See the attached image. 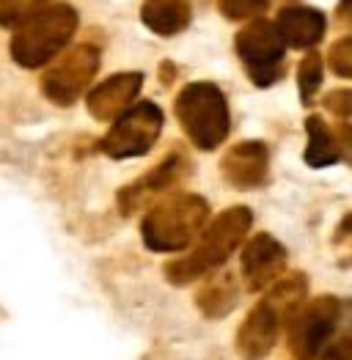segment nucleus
Wrapping results in <instances>:
<instances>
[{
	"mask_svg": "<svg viewBox=\"0 0 352 360\" xmlns=\"http://www.w3.org/2000/svg\"><path fill=\"white\" fill-rule=\"evenodd\" d=\"M275 333H278V316L270 302H262L239 330V355H245L248 360H259L270 352Z\"/></svg>",
	"mask_w": 352,
	"mask_h": 360,
	"instance_id": "f8f14e48",
	"label": "nucleus"
},
{
	"mask_svg": "<svg viewBox=\"0 0 352 360\" xmlns=\"http://www.w3.org/2000/svg\"><path fill=\"white\" fill-rule=\"evenodd\" d=\"M176 116L199 149H215L229 135V105L212 83H190L176 99Z\"/></svg>",
	"mask_w": 352,
	"mask_h": 360,
	"instance_id": "f03ea898",
	"label": "nucleus"
},
{
	"mask_svg": "<svg viewBox=\"0 0 352 360\" xmlns=\"http://www.w3.org/2000/svg\"><path fill=\"white\" fill-rule=\"evenodd\" d=\"M141 17L154 33L171 36L190 22V6L187 0H146Z\"/></svg>",
	"mask_w": 352,
	"mask_h": 360,
	"instance_id": "4468645a",
	"label": "nucleus"
},
{
	"mask_svg": "<svg viewBox=\"0 0 352 360\" xmlns=\"http://www.w3.org/2000/svg\"><path fill=\"white\" fill-rule=\"evenodd\" d=\"M339 14H341V20H344V22H352V0H344V3H341Z\"/></svg>",
	"mask_w": 352,
	"mask_h": 360,
	"instance_id": "4be33fe9",
	"label": "nucleus"
},
{
	"mask_svg": "<svg viewBox=\"0 0 352 360\" xmlns=\"http://www.w3.org/2000/svg\"><path fill=\"white\" fill-rule=\"evenodd\" d=\"M284 36L270 22H253L237 36V53L245 60L256 86H272L284 75Z\"/></svg>",
	"mask_w": 352,
	"mask_h": 360,
	"instance_id": "39448f33",
	"label": "nucleus"
},
{
	"mask_svg": "<svg viewBox=\"0 0 352 360\" xmlns=\"http://www.w3.org/2000/svg\"><path fill=\"white\" fill-rule=\"evenodd\" d=\"M50 0H0V25L3 28H20L25 20L47 8Z\"/></svg>",
	"mask_w": 352,
	"mask_h": 360,
	"instance_id": "dca6fc26",
	"label": "nucleus"
},
{
	"mask_svg": "<svg viewBox=\"0 0 352 360\" xmlns=\"http://www.w3.org/2000/svg\"><path fill=\"white\" fill-rule=\"evenodd\" d=\"M306 129H308V149H306V162L308 165L325 168V165H333V162L341 160L344 143L336 141V135L325 127V121L320 116H311L306 121Z\"/></svg>",
	"mask_w": 352,
	"mask_h": 360,
	"instance_id": "2eb2a0df",
	"label": "nucleus"
},
{
	"mask_svg": "<svg viewBox=\"0 0 352 360\" xmlns=\"http://www.w3.org/2000/svg\"><path fill=\"white\" fill-rule=\"evenodd\" d=\"M223 171L237 187H256L267 174V149L262 143H239L226 157Z\"/></svg>",
	"mask_w": 352,
	"mask_h": 360,
	"instance_id": "ddd939ff",
	"label": "nucleus"
},
{
	"mask_svg": "<svg viewBox=\"0 0 352 360\" xmlns=\"http://www.w3.org/2000/svg\"><path fill=\"white\" fill-rule=\"evenodd\" d=\"M320 83H322V60H320V56L311 53L300 63V96H303L306 105L314 96V91L320 89Z\"/></svg>",
	"mask_w": 352,
	"mask_h": 360,
	"instance_id": "f3484780",
	"label": "nucleus"
},
{
	"mask_svg": "<svg viewBox=\"0 0 352 360\" xmlns=\"http://www.w3.org/2000/svg\"><path fill=\"white\" fill-rule=\"evenodd\" d=\"M141 75H116L111 80H105L102 86L88 94V110L96 116V119H113L118 113L130 110L135 94L141 89Z\"/></svg>",
	"mask_w": 352,
	"mask_h": 360,
	"instance_id": "9d476101",
	"label": "nucleus"
},
{
	"mask_svg": "<svg viewBox=\"0 0 352 360\" xmlns=\"http://www.w3.org/2000/svg\"><path fill=\"white\" fill-rule=\"evenodd\" d=\"M96 66H99V53L94 50V47H75L72 53H66L63 58L44 75V94L53 99V102H58V105H72L83 89H86L88 83H91V77H94V72H96Z\"/></svg>",
	"mask_w": 352,
	"mask_h": 360,
	"instance_id": "6e6552de",
	"label": "nucleus"
},
{
	"mask_svg": "<svg viewBox=\"0 0 352 360\" xmlns=\"http://www.w3.org/2000/svg\"><path fill=\"white\" fill-rule=\"evenodd\" d=\"M160 127H163L160 108L151 102H141V105H135L118 116V121L108 132V138L102 141V149L118 160L146 154L160 135Z\"/></svg>",
	"mask_w": 352,
	"mask_h": 360,
	"instance_id": "423d86ee",
	"label": "nucleus"
},
{
	"mask_svg": "<svg viewBox=\"0 0 352 360\" xmlns=\"http://www.w3.org/2000/svg\"><path fill=\"white\" fill-rule=\"evenodd\" d=\"M77 28V14L69 3H56L25 20L11 36V58L25 69L44 66L69 44Z\"/></svg>",
	"mask_w": 352,
	"mask_h": 360,
	"instance_id": "f257e3e1",
	"label": "nucleus"
},
{
	"mask_svg": "<svg viewBox=\"0 0 352 360\" xmlns=\"http://www.w3.org/2000/svg\"><path fill=\"white\" fill-rule=\"evenodd\" d=\"M330 66H333L339 75L352 77V36L344 39V41H339V44L333 47V53H330Z\"/></svg>",
	"mask_w": 352,
	"mask_h": 360,
	"instance_id": "6ab92c4d",
	"label": "nucleus"
},
{
	"mask_svg": "<svg viewBox=\"0 0 352 360\" xmlns=\"http://www.w3.org/2000/svg\"><path fill=\"white\" fill-rule=\"evenodd\" d=\"M275 28L289 47H314L325 36L327 20L317 8H284Z\"/></svg>",
	"mask_w": 352,
	"mask_h": 360,
	"instance_id": "9b49d317",
	"label": "nucleus"
},
{
	"mask_svg": "<svg viewBox=\"0 0 352 360\" xmlns=\"http://www.w3.org/2000/svg\"><path fill=\"white\" fill-rule=\"evenodd\" d=\"M220 8L232 20H245V17L262 14L267 8V0H220Z\"/></svg>",
	"mask_w": 352,
	"mask_h": 360,
	"instance_id": "a211bd4d",
	"label": "nucleus"
},
{
	"mask_svg": "<svg viewBox=\"0 0 352 360\" xmlns=\"http://www.w3.org/2000/svg\"><path fill=\"white\" fill-rule=\"evenodd\" d=\"M248 226H251L248 210H229L220 220H215V226L204 234V240L193 250L190 259H184V262H171V264L165 267V272L171 275V281L184 283V281L201 275V272L209 270V267L220 264V262L234 250L237 245H239L242 234L248 231Z\"/></svg>",
	"mask_w": 352,
	"mask_h": 360,
	"instance_id": "20e7f679",
	"label": "nucleus"
},
{
	"mask_svg": "<svg viewBox=\"0 0 352 360\" xmlns=\"http://www.w3.org/2000/svg\"><path fill=\"white\" fill-rule=\"evenodd\" d=\"M204 217L206 204L201 198L182 195L149 212L144 220V240L151 250H179L196 237Z\"/></svg>",
	"mask_w": 352,
	"mask_h": 360,
	"instance_id": "7ed1b4c3",
	"label": "nucleus"
},
{
	"mask_svg": "<svg viewBox=\"0 0 352 360\" xmlns=\"http://www.w3.org/2000/svg\"><path fill=\"white\" fill-rule=\"evenodd\" d=\"M336 242L341 245V242H350L352 245V214L344 217V223L339 226V231H336Z\"/></svg>",
	"mask_w": 352,
	"mask_h": 360,
	"instance_id": "412c9836",
	"label": "nucleus"
},
{
	"mask_svg": "<svg viewBox=\"0 0 352 360\" xmlns=\"http://www.w3.org/2000/svg\"><path fill=\"white\" fill-rule=\"evenodd\" d=\"M284 248L272 237L267 234H259L248 242L245 253H242V270H245V278H248V286L251 289H262L270 281L278 278V272L284 267Z\"/></svg>",
	"mask_w": 352,
	"mask_h": 360,
	"instance_id": "1a4fd4ad",
	"label": "nucleus"
},
{
	"mask_svg": "<svg viewBox=\"0 0 352 360\" xmlns=\"http://www.w3.org/2000/svg\"><path fill=\"white\" fill-rule=\"evenodd\" d=\"M341 322V305L333 297H320L317 302H311L297 319L292 328V349L297 358L311 360L320 352H325V347L330 344L333 333Z\"/></svg>",
	"mask_w": 352,
	"mask_h": 360,
	"instance_id": "0eeeda50",
	"label": "nucleus"
},
{
	"mask_svg": "<svg viewBox=\"0 0 352 360\" xmlns=\"http://www.w3.org/2000/svg\"><path fill=\"white\" fill-rule=\"evenodd\" d=\"M325 102H327V108H330L333 113H339V116H350L352 113V91H333Z\"/></svg>",
	"mask_w": 352,
	"mask_h": 360,
	"instance_id": "aec40b11",
	"label": "nucleus"
}]
</instances>
